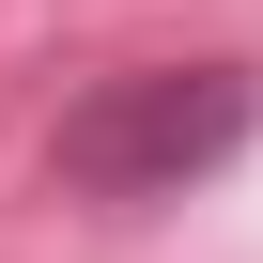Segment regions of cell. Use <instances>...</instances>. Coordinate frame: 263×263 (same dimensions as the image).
Returning <instances> with one entry per match:
<instances>
[{"instance_id":"cell-1","label":"cell","mask_w":263,"mask_h":263,"mask_svg":"<svg viewBox=\"0 0 263 263\" xmlns=\"http://www.w3.org/2000/svg\"><path fill=\"white\" fill-rule=\"evenodd\" d=\"M232 124H248V78H140V93H108V108L62 124V171L108 186V201H140L155 171H201Z\"/></svg>"}]
</instances>
